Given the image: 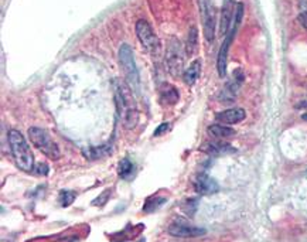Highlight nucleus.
<instances>
[{
  "label": "nucleus",
  "instance_id": "nucleus-17",
  "mask_svg": "<svg viewBox=\"0 0 307 242\" xmlns=\"http://www.w3.org/2000/svg\"><path fill=\"white\" fill-rule=\"evenodd\" d=\"M198 50V31L197 27H191L188 30V36H187L186 44V54L187 56H194Z\"/></svg>",
  "mask_w": 307,
  "mask_h": 242
},
{
  "label": "nucleus",
  "instance_id": "nucleus-8",
  "mask_svg": "<svg viewBox=\"0 0 307 242\" xmlns=\"http://www.w3.org/2000/svg\"><path fill=\"white\" fill-rule=\"evenodd\" d=\"M167 232L177 238H197L206 235V229L200 227H194L190 222H187L184 218H177L174 220L167 228Z\"/></svg>",
  "mask_w": 307,
  "mask_h": 242
},
{
  "label": "nucleus",
  "instance_id": "nucleus-2",
  "mask_svg": "<svg viewBox=\"0 0 307 242\" xmlns=\"http://www.w3.org/2000/svg\"><path fill=\"white\" fill-rule=\"evenodd\" d=\"M242 17H243V5L242 3H236L235 8V16H234V20H232V24H231V29L227 33L225 36V40L222 41L221 47H220V51H218V57H217V70H218V74L220 77H225L227 75V64H228V53H229V47L232 44V40L235 37L236 31L239 29L241 23H242Z\"/></svg>",
  "mask_w": 307,
  "mask_h": 242
},
{
  "label": "nucleus",
  "instance_id": "nucleus-19",
  "mask_svg": "<svg viewBox=\"0 0 307 242\" xmlns=\"http://www.w3.org/2000/svg\"><path fill=\"white\" fill-rule=\"evenodd\" d=\"M167 199L166 197H162V196H155V197H150L146 201V204L143 206V213H155L156 210H159L160 207L165 204Z\"/></svg>",
  "mask_w": 307,
  "mask_h": 242
},
{
  "label": "nucleus",
  "instance_id": "nucleus-16",
  "mask_svg": "<svg viewBox=\"0 0 307 242\" xmlns=\"http://www.w3.org/2000/svg\"><path fill=\"white\" fill-rule=\"evenodd\" d=\"M206 152L211 153V155H215V156H221V155H227V153H234L235 149L231 148V144H228V143L211 142L207 144Z\"/></svg>",
  "mask_w": 307,
  "mask_h": 242
},
{
  "label": "nucleus",
  "instance_id": "nucleus-10",
  "mask_svg": "<svg viewBox=\"0 0 307 242\" xmlns=\"http://www.w3.org/2000/svg\"><path fill=\"white\" fill-rule=\"evenodd\" d=\"M194 190L201 194V196H210V194H214L220 190V185L215 181L214 178L210 177L206 173H201L197 177L194 178L193 181Z\"/></svg>",
  "mask_w": 307,
  "mask_h": 242
},
{
  "label": "nucleus",
  "instance_id": "nucleus-5",
  "mask_svg": "<svg viewBox=\"0 0 307 242\" xmlns=\"http://www.w3.org/2000/svg\"><path fill=\"white\" fill-rule=\"evenodd\" d=\"M166 65H167L169 74L174 78H179L184 70V57H183V51H181V44L176 37H170V43L167 44Z\"/></svg>",
  "mask_w": 307,
  "mask_h": 242
},
{
  "label": "nucleus",
  "instance_id": "nucleus-7",
  "mask_svg": "<svg viewBox=\"0 0 307 242\" xmlns=\"http://www.w3.org/2000/svg\"><path fill=\"white\" fill-rule=\"evenodd\" d=\"M201 20H202V29H204V37L208 43H213L215 40V9L211 3V0H198Z\"/></svg>",
  "mask_w": 307,
  "mask_h": 242
},
{
  "label": "nucleus",
  "instance_id": "nucleus-24",
  "mask_svg": "<svg viewBox=\"0 0 307 242\" xmlns=\"http://www.w3.org/2000/svg\"><path fill=\"white\" fill-rule=\"evenodd\" d=\"M109 194H111V190L108 188V190H105L104 191V194H100L98 199L93 201V206H104L105 203H107L108 197H109Z\"/></svg>",
  "mask_w": 307,
  "mask_h": 242
},
{
  "label": "nucleus",
  "instance_id": "nucleus-1",
  "mask_svg": "<svg viewBox=\"0 0 307 242\" xmlns=\"http://www.w3.org/2000/svg\"><path fill=\"white\" fill-rule=\"evenodd\" d=\"M8 137L17 167L26 173L34 170V156H33V152L30 149L27 140L24 139V136L19 130L12 129L9 132Z\"/></svg>",
  "mask_w": 307,
  "mask_h": 242
},
{
  "label": "nucleus",
  "instance_id": "nucleus-18",
  "mask_svg": "<svg viewBox=\"0 0 307 242\" xmlns=\"http://www.w3.org/2000/svg\"><path fill=\"white\" fill-rule=\"evenodd\" d=\"M123 125L126 129H133L139 122V112L133 108H126V111L122 115Z\"/></svg>",
  "mask_w": 307,
  "mask_h": 242
},
{
  "label": "nucleus",
  "instance_id": "nucleus-15",
  "mask_svg": "<svg viewBox=\"0 0 307 242\" xmlns=\"http://www.w3.org/2000/svg\"><path fill=\"white\" fill-rule=\"evenodd\" d=\"M208 133L214 136L217 139H229L232 136H235V130L229 128L228 125H211L208 126Z\"/></svg>",
  "mask_w": 307,
  "mask_h": 242
},
{
  "label": "nucleus",
  "instance_id": "nucleus-26",
  "mask_svg": "<svg viewBox=\"0 0 307 242\" xmlns=\"http://www.w3.org/2000/svg\"><path fill=\"white\" fill-rule=\"evenodd\" d=\"M47 171H48L47 164H43V163L38 164V169H37V173H38V174H47Z\"/></svg>",
  "mask_w": 307,
  "mask_h": 242
},
{
  "label": "nucleus",
  "instance_id": "nucleus-13",
  "mask_svg": "<svg viewBox=\"0 0 307 242\" xmlns=\"http://www.w3.org/2000/svg\"><path fill=\"white\" fill-rule=\"evenodd\" d=\"M159 98H160V102L163 105L172 107V105H176L179 102L180 93L176 86L169 84V82H165L159 88Z\"/></svg>",
  "mask_w": 307,
  "mask_h": 242
},
{
  "label": "nucleus",
  "instance_id": "nucleus-28",
  "mask_svg": "<svg viewBox=\"0 0 307 242\" xmlns=\"http://www.w3.org/2000/svg\"><path fill=\"white\" fill-rule=\"evenodd\" d=\"M137 242H146V239H144V238H142V239H139Z\"/></svg>",
  "mask_w": 307,
  "mask_h": 242
},
{
  "label": "nucleus",
  "instance_id": "nucleus-14",
  "mask_svg": "<svg viewBox=\"0 0 307 242\" xmlns=\"http://www.w3.org/2000/svg\"><path fill=\"white\" fill-rule=\"evenodd\" d=\"M201 74V60H194L191 64L187 67L184 72H183V81L184 84L188 86H193L198 78H200Z\"/></svg>",
  "mask_w": 307,
  "mask_h": 242
},
{
  "label": "nucleus",
  "instance_id": "nucleus-21",
  "mask_svg": "<svg viewBox=\"0 0 307 242\" xmlns=\"http://www.w3.org/2000/svg\"><path fill=\"white\" fill-rule=\"evenodd\" d=\"M109 153V148L108 146H102V148H89V149H84V155L86 159H99V157H105Z\"/></svg>",
  "mask_w": 307,
  "mask_h": 242
},
{
  "label": "nucleus",
  "instance_id": "nucleus-6",
  "mask_svg": "<svg viewBox=\"0 0 307 242\" xmlns=\"http://www.w3.org/2000/svg\"><path fill=\"white\" fill-rule=\"evenodd\" d=\"M136 36L140 40L142 45L149 51L151 56L159 57L162 53V44L159 37L156 36L153 27L146 20H139L136 23Z\"/></svg>",
  "mask_w": 307,
  "mask_h": 242
},
{
  "label": "nucleus",
  "instance_id": "nucleus-4",
  "mask_svg": "<svg viewBox=\"0 0 307 242\" xmlns=\"http://www.w3.org/2000/svg\"><path fill=\"white\" fill-rule=\"evenodd\" d=\"M29 137L31 143H33L41 153H44L45 156L50 157L53 160L60 159V156H61L60 149H58L57 143L54 142L53 137L48 135V132H45V130L41 128H30Z\"/></svg>",
  "mask_w": 307,
  "mask_h": 242
},
{
  "label": "nucleus",
  "instance_id": "nucleus-11",
  "mask_svg": "<svg viewBox=\"0 0 307 242\" xmlns=\"http://www.w3.org/2000/svg\"><path fill=\"white\" fill-rule=\"evenodd\" d=\"M242 79L243 77L241 71L234 72V78L231 79L228 84L224 86V89H222L221 93H220V101H221V102H234L236 93L239 91V86H241Z\"/></svg>",
  "mask_w": 307,
  "mask_h": 242
},
{
  "label": "nucleus",
  "instance_id": "nucleus-23",
  "mask_svg": "<svg viewBox=\"0 0 307 242\" xmlns=\"http://www.w3.org/2000/svg\"><path fill=\"white\" fill-rule=\"evenodd\" d=\"M297 8H299L300 24L307 30V0H299L297 2Z\"/></svg>",
  "mask_w": 307,
  "mask_h": 242
},
{
  "label": "nucleus",
  "instance_id": "nucleus-3",
  "mask_svg": "<svg viewBox=\"0 0 307 242\" xmlns=\"http://www.w3.org/2000/svg\"><path fill=\"white\" fill-rule=\"evenodd\" d=\"M119 64L129 88L135 93L140 92V75L136 67L133 50L129 44H122L119 49Z\"/></svg>",
  "mask_w": 307,
  "mask_h": 242
},
{
  "label": "nucleus",
  "instance_id": "nucleus-27",
  "mask_svg": "<svg viewBox=\"0 0 307 242\" xmlns=\"http://www.w3.org/2000/svg\"><path fill=\"white\" fill-rule=\"evenodd\" d=\"M301 118H303V121L307 122V114H303V116H301Z\"/></svg>",
  "mask_w": 307,
  "mask_h": 242
},
{
  "label": "nucleus",
  "instance_id": "nucleus-22",
  "mask_svg": "<svg viewBox=\"0 0 307 242\" xmlns=\"http://www.w3.org/2000/svg\"><path fill=\"white\" fill-rule=\"evenodd\" d=\"M77 197V192L70 191V190H63L58 196V203L61 207H68L74 203V200Z\"/></svg>",
  "mask_w": 307,
  "mask_h": 242
},
{
  "label": "nucleus",
  "instance_id": "nucleus-20",
  "mask_svg": "<svg viewBox=\"0 0 307 242\" xmlns=\"http://www.w3.org/2000/svg\"><path fill=\"white\" fill-rule=\"evenodd\" d=\"M133 171H135V166L132 164V162L129 159H123L119 163V167H118V173L122 178L125 180H130V177L133 176Z\"/></svg>",
  "mask_w": 307,
  "mask_h": 242
},
{
  "label": "nucleus",
  "instance_id": "nucleus-25",
  "mask_svg": "<svg viewBox=\"0 0 307 242\" xmlns=\"http://www.w3.org/2000/svg\"><path fill=\"white\" fill-rule=\"evenodd\" d=\"M169 128H170V125L167 123V122H165V123H162L159 128H156V130H155V133H153V136L156 137V136H162L163 133H166L167 130H169Z\"/></svg>",
  "mask_w": 307,
  "mask_h": 242
},
{
  "label": "nucleus",
  "instance_id": "nucleus-9",
  "mask_svg": "<svg viewBox=\"0 0 307 242\" xmlns=\"http://www.w3.org/2000/svg\"><path fill=\"white\" fill-rule=\"evenodd\" d=\"M236 3L234 0H224L221 8V17H220V33L222 36H227L231 29V24L235 16Z\"/></svg>",
  "mask_w": 307,
  "mask_h": 242
},
{
  "label": "nucleus",
  "instance_id": "nucleus-12",
  "mask_svg": "<svg viewBox=\"0 0 307 242\" xmlns=\"http://www.w3.org/2000/svg\"><path fill=\"white\" fill-rule=\"evenodd\" d=\"M246 118V114L242 108H231L227 111H222L215 115V119L221 122L222 125H235L242 122Z\"/></svg>",
  "mask_w": 307,
  "mask_h": 242
}]
</instances>
